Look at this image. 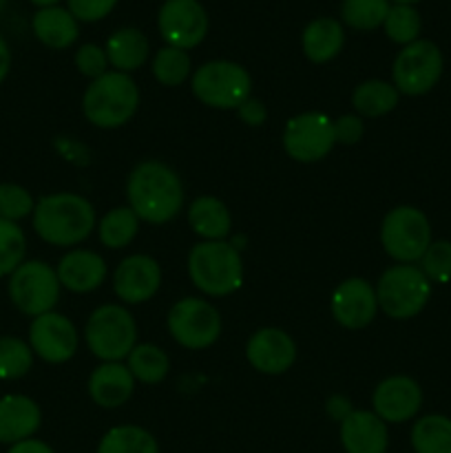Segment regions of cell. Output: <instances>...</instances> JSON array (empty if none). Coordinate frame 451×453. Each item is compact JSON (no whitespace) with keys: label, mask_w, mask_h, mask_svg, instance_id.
Returning a JSON list of instances; mask_svg holds the SVG:
<instances>
[{"label":"cell","mask_w":451,"mask_h":453,"mask_svg":"<svg viewBox=\"0 0 451 453\" xmlns=\"http://www.w3.org/2000/svg\"><path fill=\"white\" fill-rule=\"evenodd\" d=\"M128 206L146 224H168L184 208V184L168 164L146 159L126 181Z\"/></svg>","instance_id":"obj_1"},{"label":"cell","mask_w":451,"mask_h":453,"mask_svg":"<svg viewBox=\"0 0 451 453\" xmlns=\"http://www.w3.org/2000/svg\"><path fill=\"white\" fill-rule=\"evenodd\" d=\"M96 208L75 193H53L34 208V230L42 242L66 248L82 243L96 228Z\"/></svg>","instance_id":"obj_2"},{"label":"cell","mask_w":451,"mask_h":453,"mask_svg":"<svg viewBox=\"0 0 451 453\" xmlns=\"http://www.w3.org/2000/svg\"><path fill=\"white\" fill-rule=\"evenodd\" d=\"M140 106V88L128 73L106 71L93 80L82 97L84 118L97 128H118L131 122Z\"/></svg>","instance_id":"obj_3"},{"label":"cell","mask_w":451,"mask_h":453,"mask_svg":"<svg viewBox=\"0 0 451 453\" xmlns=\"http://www.w3.org/2000/svg\"><path fill=\"white\" fill-rule=\"evenodd\" d=\"M190 281L208 296H228L243 283V261L228 242H202L190 248Z\"/></svg>","instance_id":"obj_4"},{"label":"cell","mask_w":451,"mask_h":453,"mask_svg":"<svg viewBox=\"0 0 451 453\" xmlns=\"http://www.w3.org/2000/svg\"><path fill=\"white\" fill-rule=\"evenodd\" d=\"M378 308L396 321L418 317L432 299V281L414 264H396L385 270L376 286Z\"/></svg>","instance_id":"obj_5"},{"label":"cell","mask_w":451,"mask_h":453,"mask_svg":"<svg viewBox=\"0 0 451 453\" xmlns=\"http://www.w3.org/2000/svg\"><path fill=\"white\" fill-rule=\"evenodd\" d=\"M84 339L93 357L102 363H122L137 345V323L122 305H100L88 317Z\"/></svg>","instance_id":"obj_6"},{"label":"cell","mask_w":451,"mask_h":453,"mask_svg":"<svg viewBox=\"0 0 451 453\" xmlns=\"http://www.w3.org/2000/svg\"><path fill=\"white\" fill-rule=\"evenodd\" d=\"M190 87L202 104L219 111H237L250 97L252 78L237 62L212 60L195 71Z\"/></svg>","instance_id":"obj_7"},{"label":"cell","mask_w":451,"mask_h":453,"mask_svg":"<svg viewBox=\"0 0 451 453\" xmlns=\"http://www.w3.org/2000/svg\"><path fill=\"white\" fill-rule=\"evenodd\" d=\"M383 250L398 264H416L432 246V226L427 215L414 206H398L380 224Z\"/></svg>","instance_id":"obj_8"},{"label":"cell","mask_w":451,"mask_h":453,"mask_svg":"<svg viewBox=\"0 0 451 453\" xmlns=\"http://www.w3.org/2000/svg\"><path fill=\"white\" fill-rule=\"evenodd\" d=\"M60 279L44 261H22L9 274V299L27 317L53 312L60 299Z\"/></svg>","instance_id":"obj_9"},{"label":"cell","mask_w":451,"mask_h":453,"mask_svg":"<svg viewBox=\"0 0 451 453\" xmlns=\"http://www.w3.org/2000/svg\"><path fill=\"white\" fill-rule=\"evenodd\" d=\"M442 51L432 40H416L401 49L392 66L394 87L398 93L409 97L424 96L442 78Z\"/></svg>","instance_id":"obj_10"},{"label":"cell","mask_w":451,"mask_h":453,"mask_svg":"<svg viewBox=\"0 0 451 453\" xmlns=\"http://www.w3.org/2000/svg\"><path fill=\"white\" fill-rule=\"evenodd\" d=\"M166 326L175 343L186 349L210 348L221 334V317L217 308L197 296L177 301L168 312Z\"/></svg>","instance_id":"obj_11"},{"label":"cell","mask_w":451,"mask_h":453,"mask_svg":"<svg viewBox=\"0 0 451 453\" xmlns=\"http://www.w3.org/2000/svg\"><path fill=\"white\" fill-rule=\"evenodd\" d=\"M334 144V122L325 113L310 111L287 119L283 131V149L294 162H321L330 155Z\"/></svg>","instance_id":"obj_12"},{"label":"cell","mask_w":451,"mask_h":453,"mask_svg":"<svg viewBox=\"0 0 451 453\" xmlns=\"http://www.w3.org/2000/svg\"><path fill=\"white\" fill-rule=\"evenodd\" d=\"M159 34L168 47L195 49L208 34V13L199 0H166L157 13Z\"/></svg>","instance_id":"obj_13"},{"label":"cell","mask_w":451,"mask_h":453,"mask_svg":"<svg viewBox=\"0 0 451 453\" xmlns=\"http://www.w3.org/2000/svg\"><path fill=\"white\" fill-rule=\"evenodd\" d=\"M29 345L42 361L60 365V363L71 361L78 352V330L65 314H40L31 321Z\"/></svg>","instance_id":"obj_14"},{"label":"cell","mask_w":451,"mask_h":453,"mask_svg":"<svg viewBox=\"0 0 451 453\" xmlns=\"http://www.w3.org/2000/svg\"><path fill=\"white\" fill-rule=\"evenodd\" d=\"M332 317L336 323L348 330H363L374 321L378 312V299H376V288H371L365 279L349 277L336 286L332 292Z\"/></svg>","instance_id":"obj_15"},{"label":"cell","mask_w":451,"mask_h":453,"mask_svg":"<svg viewBox=\"0 0 451 453\" xmlns=\"http://www.w3.org/2000/svg\"><path fill=\"white\" fill-rule=\"evenodd\" d=\"M371 405L383 423H407L423 407V389L409 376H389L374 389Z\"/></svg>","instance_id":"obj_16"},{"label":"cell","mask_w":451,"mask_h":453,"mask_svg":"<svg viewBox=\"0 0 451 453\" xmlns=\"http://www.w3.org/2000/svg\"><path fill=\"white\" fill-rule=\"evenodd\" d=\"M162 286V268L149 255H131L113 274V290L124 303H146Z\"/></svg>","instance_id":"obj_17"},{"label":"cell","mask_w":451,"mask_h":453,"mask_svg":"<svg viewBox=\"0 0 451 453\" xmlns=\"http://www.w3.org/2000/svg\"><path fill=\"white\" fill-rule=\"evenodd\" d=\"M246 358L256 372L279 376L296 361V343L279 327H261L248 339Z\"/></svg>","instance_id":"obj_18"},{"label":"cell","mask_w":451,"mask_h":453,"mask_svg":"<svg viewBox=\"0 0 451 453\" xmlns=\"http://www.w3.org/2000/svg\"><path fill=\"white\" fill-rule=\"evenodd\" d=\"M340 445L345 453H387V423L374 411L352 410L340 420Z\"/></svg>","instance_id":"obj_19"},{"label":"cell","mask_w":451,"mask_h":453,"mask_svg":"<svg viewBox=\"0 0 451 453\" xmlns=\"http://www.w3.org/2000/svg\"><path fill=\"white\" fill-rule=\"evenodd\" d=\"M42 414L38 403L22 394L0 398V445H16L29 441L40 429Z\"/></svg>","instance_id":"obj_20"},{"label":"cell","mask_w":451,"mask_h":453,"mask_svg":"<svg viewBox=\"0 0 451 453\" xmlns=\"http://www.w3.org/2000/svg\"><path fill=\"white\" fill-rule=\"evenodd\" d=\"M56 273L62 288L75 295H84V292L97 290L104 283L106 264L93 250H71L62 257Z\"/></svg>","instance_id":"obj_21"},{"label":"cell","mask_w":451,"mask_h":453,"mask_svg":"<svg viewBox=\"0 0 451 453\" xmlns=\"http://www.w3.org/2000/svg\"><path fill=\"white\" fill-rule=\"evenodd\" d=\"M135 389V379L131 370L122 363H102L88 376V394L93 403L104 410L122 407Z\"/></svg>","instance_id":"obj_22"},{"label":"cell","mask_w":451,"mask_h":453,"mask_svg":"<svg viewBox=\"0 0 451 453\" xmlns=\"http://www.w3.org/2000/svg\"><path fill=\"white\" fill-rule=\"evenodd\" d=\"M34 34L44 47L49 49H66L78 40L80 27L73 13L65 7H42L35 12Z\"/></svg>","instance_id":"obj_23"},{"label":"cell","mask_w":451,"mask_h":453,"mask_svg":"<svg viewBox=\"0 0 451 453\" xmlns=\"http://www.w3.org/2000/svg\"><path fill=\"white\" fill-rule=\"evenodd\" d=\"M188 224L203 242H226L233 228L228 206L210 195H202L190 203Z\"/></svg>","instance_id":"obj_24"},{"label":"cell","mask_w":451,"mask_h":453,"mask_svg":"<svg viewBox=\"0 0 451 453\" xmlns=\"http://www.w3.org/2000/svg\"><path fill=\"white\" fill-rule=\"evenodd\" d=\"M303 53L314 65L334 60L345 44L343 25L334 18H317L303 31Z\"/></svg>","instance_id":"obj_25"},{"label":"cell","mask_w":451,"mask_h":453,"mask_svg":"<svg viewBox=\"0 0 451 453\" xmlns=\"http://www.w3.org/2000/svg\"><path fill=\"white\" fill-rule=\"evenodd\" d=\"M106 58L109 65L119 73H131V71L140 69L146 60H149L150 44L149 38L141 34L140 29H118L109 40H106Z\"/></svg>","instance_id":"obj_26"},{"label":"cell","mask_w":451,"mask_h":453,"mask_svg":"<svg viewBox=\"0 0 451 453\" xmlns=\"http://www.w3.org/2000/svg\"><path fill=\"white\" fill-rule=\"evenodd\" d=\"M398 100H401V93L385 80H367L358 84L352 93L354 109L363 118H383L396 109Z\"/></svg>","instance_id":"obj_27"},{"label":"cell","mask_w":451,"mask_h":453,"mask_svg":"<svg viewBox=\"0 0 451 453\" xmlns=\"http://www.w3.org/2000/svg\"><path fill=\"white\" fill-rule=\"evenodd\" d=\"M416 453H451V418L440 414L423 416L411 427Z\"/></svg>","instance_id":"obj_28"},{"label":"cell","mask_w":451,"mask_h":453,"mask_svg":"<svg viewBox=\"0 0 451 453\" xmlns=\"http://www.w3.org/2000/svg\"><path fill=\"white\" fill-rule=\"evenodd\" d=\"M137 230H140V219H137L135 212L131 211V206L111 208V211L97 221L100 242L104 243L106 248H111V250L126 248L128 243L137 237Z\"/></svg>","instance_id":"obj_29"},{"label":"cell","mask_w":451,"mask_h":453,"mask_svg":"<svg viewBox=\"0 0 451 453\" xmlns=\"http://www.w3.org/2000/svg\"><path fill=\"white\" fill-rule=\"evenodd\" d=\"M128 370H131L133 379L140 380L144 385H157L162 383L171 370V361L168 354L162 348L150 343H141L133 348L128 354Z\"/></svg>","instance_id":"obj_30"},{"label":"cell","mask_w":451,"mask_h":453,"mask_svg":"<svg viewBox=\"0 0 451 453\" xmlns=\"http://www.w3.org/2000/svg\"><path fill=\"white\" fill-rule=\"evenodd\" d=\"M97 453H159L157 441L150 432L137 425L113 427L102 436Z\"/></svg>","instance_id":"obj_31"},{"label":"cell","mask_w":451,"mask_h":453,"mask_svg":"<svg viewBox=\"0 0 451 453\" xmlns=\"http://www.w3.org/2000/svg\"><path fill=\"white\" fill-rule=\"evenodd\" d=\"M150 69H153L155 80L159 84H164V87H180L190 75V56L184 49L164 47L155 53Z\"/></svg>","instance_id":"obj_32"},{"label":"cell","mask_w":451,"mask_h":453,"mask_svg":"<svg viewBox=\"0 0 451 453\" xmlns=\"http://www.w3.org/2000/svg\"><path fill=\"white\" fill-rule=\"evenodd\" d=\"M389 0H343L340 16L345 25L358 31H371L383 27L389 13Z\"/></svg>","instance_id":"obj_33"},{"label":"cell","mask_w":451,"mask_h":453,"mask_svg":"<svg viewBox=\"0 0 451 453\" xmlns=\"http://www.w3.org/2000/svg\"><path fill=\"white\" fill-rule=\"evenodd\" d=\"M34 367V349L16 336H0V379L16 380Z\"/></svg>","instance_id":"obj_34"},{"label":"cell","mask_w":451,"mask_h":453,"mask_svg":"<svg viewBox=\"0 0 451 453\" xmlns=\"http://www.w3.org/2000/svg\"><path fill=\"white\" fill-rule=\"evenodd\" d=\"M383 27L385 34H387V38L392 40V42L407 47V44L418 40L423 20H420V13L416 12V7H411V4H392Z\"/></svg>","instance_id":"obj_35"},{"label":"cell","mask_w":451,"mask_h":453,"mask_svg":"<svg viewBox=\"0 0 451 453\" xmlns=\"http://www.w3.org/2000/svg\"><path fill=\"white\" fill-rule=\"evenodd\" d=\"M27 237L16 221L0 217V279L9 277L25 261Z\"/></svg>","instance_id":"obj_36"},{"label":"cell","mask_w":451,"mask_h":453,"mask_svg":"<svg viewBox=\"0 0 451 453\" xmlns=\"http://www.w3.org/2000/svg\"><path fill=\"white\" fill-rule=\"evenodd\" d=\"M420 270L432 283H449L451 281V242H432L427 252L420 259Z\"/></svg>","instance_id":"obj_37"},{"label":"cell","mask_w":451,"mask_h":453,"mask_svg":"<svg viewBox=\"0 0 451 453\" xmlns=\"http://www.w3.org/2000/svg\"><path fill=\"white\" fill-rule=\"evenodd\" d=\"M35 202L27 188L18 184H0V217L7 221H20L34 215Z\"/></svg>","instance_id":"obj_38"},{"label":"cell","mask_w":451,"mask_h":453,"mask_svg":"<svg viewBox=\"0 0 451 453\" xmlns=\"http://www.w3.org/2000/svg\"><path fill=\"white\" fill-rule=\"evenodd\" d=\"M75 66H78L80 73L84 78L97 80L106 73L109 69V58H106V51L97 44H82L75 53Z\"/></svg>","instance_id":"obj_39"},{"label":"cell","mask_w":451,"mask_h":453,"mask_svg":"<svg viewBox=\"0 0 451 453\" xmlns=\"http://www.w3.org/2000/svg\"><path fill=\"white\" fill-rule=\"evenodd\" d=\"M66 4H69V12L73 13L75 20L96 22L109 16L118 0H66Z\"/></svg>","instance_id":"obj_40"},{"label":"cell","mask_w":451,"mask_h":453,"mask_svg":"<svg viewBox=\"0 0 451 453\" xmlns=\"http://www.w3.org/2000/svg\"><path fill=\"white\" fill-rule=\"evenodd\" d=\"M363 135H365V122L361 115H340L339 119H334L336 144H358Z\"/></svg>","instance_id":"obj_41"},{"label":"cell","mask_w":451,"mask_h":453,"mask_svg":"<svg viewBox=\"0 0 451 453\" xmlns=\"http://www.w3.org/2000/svg\"><path fill=\"white\" fill-rule=\"evenodd\" d=\"M237 115L243 124H248V127H261V124H265V119H268L265 104L252 96L248 97L241 106H239Z\"/></svg>","instance_id":"obj_42"},{"label":"cell","mask_w":451,"mask_h":453,"mask_svg":"<svg viewBox=\"0 0 451 453\" xmlns=\"http://www.w3.org/2000/svg\"><path fill=\"white\" fill-rule=\"evenodd\" d=\"M349 411H352V403L345 396H332L330 401H327V414L334 420H339V423L345 416H349Z\"/></svg>","instance_id":"obj_43"},{"label":"cell","mask_w":451,"mask_h":453,"mask_svg":"<svg viewBox=\"0 0 451 453\" xmlns=\"http://www.w3.org/2000/svg\"><path fill=\"white\" fill-rule=\"evenodd\" d=\"M7 453H53L51 447L42 441H35V438H29V441H22L11 445V449Z\"/></svg>","instance_id":"obj_44"},{"label":"cell","mask_w":451,"mask_h":453,"mask_svg":"<svg viewBox=\"0 0 451 453\" xmlns=\"http://www.w3.org/2000/svg\"><path fill=\"white\" fill-rule=\"evenodd\" d=\"M9 69H11V51H9V44L4 42V38L0 35V84L7 78Z\"/></svg>","instance_id":"obj_45"},{"label":"cell","mask_w":451,"mask_h":453,"mask_svg":"<svg viewBox=\"0 0 451 453\" xmlns=\"http://www.w3.org/2000/svg\"><path fill=\"white\" fill-rule=\"evenodd\" d=\"M31 3L38 4V7L42 9V7H56V4L60 3V0H31Z\"/></svg>","instance_id":"obj_46"},{"label":"cell","mask_w":451,"mask_h":453,"mask_svg":"<svg viewBox=\"0 0 451 453\" xmlns=\"http://www.w3.org/2000/svg\"><path fill=\"white\" fill-rule=\"evenodd\" d=\"M394 3H396V4H414V3H418V0H394Z\"/></svg>","instance_id":"obj_47"},{"label":"cell","mask_w":451,"mask_h":453,"mask_svg":"<svg viewBox=\"0 0 451 453\" xmlns=\"http://www.w3.org/2000/svg\"><path fill=\"white\" fill-rule=\"evenodd\" d=\"M4 4H7V0H0V13H3V9H4Z\"/></svg>","instance_id":"obj_48"}]
</instances>
